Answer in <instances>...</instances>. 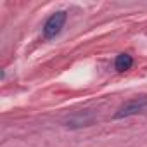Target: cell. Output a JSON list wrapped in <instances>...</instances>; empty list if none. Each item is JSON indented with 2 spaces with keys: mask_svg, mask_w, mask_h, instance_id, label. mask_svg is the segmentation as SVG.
Returning a JSON list of instances; mask_svg holds the SVG:
<instances>
[{
  "mask_svg": "<svg viewBox=\"0 0 147 147\" xmlns=\"http://www.w3.org/2000/svg\"><path fill=\"white\" fill-rule=\"evenodd\" d=\"M66 18H67V16H66L64 11H59V12L52 14V16L47 19V23L43 24V35H45V38H55V36L61 33V30L64 28Z\"/></svg>",
  "mask_w": 147,
  "mask_h": 147,
  "instance_id": "1",
  "label": "cell"
},
{
  "mask_svg": "<svg viewBox=\"0 0 147 147\" xmlns=\"http://www.w3.org/2000/svg\"><path fill=\"white\" fill-rule=\"evenodd\" d=\"M145 107H147V99H135V100H130V102L123 104V106L114 113V119H121V118H128V116L138 114V113H142Z\"/></svg>",
  "mask_w": 147,
  "mask_h": 147,
  "instance_id": "2",
  "label": "cell"
},
{
  "mask_svg": "<svg viewBox=\"0 0 147 147\" xmlns=\"http://www.w3.org/2000/svg\"><path fill=\"white\" fill-rule=\"evenodd\" d=\"M131 66H133V59H131V55H128V54H119V55L116 57V61H114V67H116L119 73L128 71Z\"/></svg>",
  "mask_w": 147,
  "mask_h": 147,
  "instance_id": "3",
  "label": "cell"
}]
</instances>
